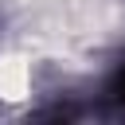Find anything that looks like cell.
<instances>
[{"label": "cell", "mask_w": 125, "mask_h": 125, "mask_svg": "<svg viewBox=\"0 0 125 125\" xmlns=\"http://www.w3.org/2000/svg\"><path fill=\"white\" fill-rule=\"evenodd\" d=\"M109 94H113V102H121V105H125V62L117 66V74H113V86H109Z\"/></svg>", "instance_id": "6da1fadb"}]
</instances>
